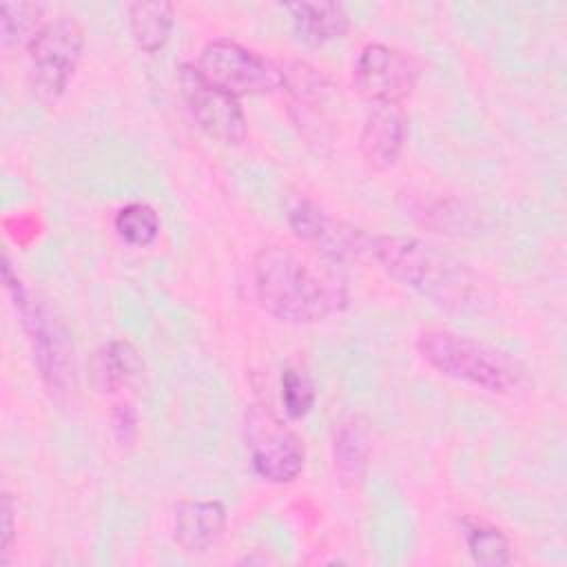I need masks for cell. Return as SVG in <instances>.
Here are the masks:
<instances>
[{"mask_svg": "<svg viewBox=\"0 0 567 567\" xmlns=\"http://www.w3.org/2000/svg\"><path fill=\"white\" fill-rule=\"evenodd\" d=\"M255 295L279 321L306 326L343 310L348 295L332 268H317L292 248L266 246L252 261Z\"/></svg>", "mask_w": 567, "mask_h": 567, "instance_id": "cell-1", "label": "cell"}, {"mask_svg": "<svg viewBox=\"0 0 567 567\" xmlns=\"http://www.w3.org/2000/svg\"><path fill=\"white\" fill-rule=\"evenodd\" d=\"M370 255L392 279L443 308L461 310L472 306L478 297L476 281L463 264L414 237H372Z\"/></svg>", "mask_w": 567, "mask_h": 567, "instance_id": "cell-2", "label": "cell"}, {"mask_svg": "<svg viewBox=\"0 0 567 567\" xmlns=\"http://www.w3.org/2000/svg\"><path fill=\"white\" fill-rule=\"evenodd\" d=\"M416 346L434 370L472 388L503 394L520 381V370L507 354L452 330L430 328L419 334Z\"/></svg>", "mask_w": 567, "mask_h": 567, "instance_id": "cell-3", "label": "cell"}, {"mask_svg": "<svg viewBox=\"0 0 567 567\" xmlns=\"http://www.w3.org/2000/svg\"><path fill=\"white\" fill-rule=\"evenodd\" d=\"M2 279H4L7 292L13 299V306L22 317V326L29 334L35 363L40 368V374L49 392L55 396L69 394L75 388V377H73L71 348L64 330L51 317L49 308L38 299H33L31 292L22 286L18 275L11 270L9 259H4Z\"/></svg>", "mask_w": 567, "mask_h": 567, "instance_id": "cell-4", "label": "cell"}, {"mask_svg": "<svg viewBox=\"0 0 567 567\" xmlns=\"http://www.w3.org/2000/svg\"><path fill=\"white\" fill-rule=\"evenodd\" d=\"M84 47V31L71 16H58L42 24L29 44L31 60V91L44 102L53 104L66 91Z\"/></svg>", "mask_w": 567, "mask_h": 567, "instance_id": "cell-5", "label": "cell"}, {"mask_svg": "<svg viewBox=\"0 0 567 567\" xmlns=\"http://www.w3.org/2000/svg\"><path fill=\"white\" fill-rule=\"evenodd\" d=\"M195 66L210 84L233 97L266 95L284 86V73L275 62L226 38L204 44Z\"/></svg>", "mask_w": 567, "mask_h": 567, "instance_id": "cell-6", "label": "cell"}, {"mask_svg": "<svg viewBox=\"0 0 567 567\" xmlns=\"http://www.w3.org/2000/svg\"><path fill=\"white\" fill-rule=\"evenodd\" d=\"M244 436L252 470L270 483H290L303 470L301 439L268 408L250 405L244 416Z\"/></svg>", "mask_w": 567, "mask_h": 567, "instance_id": "cell-7", "label": "cell"}, {"mask_svg": "<svg viewBox=\"0 0 567 567\" xmlns=\"http://www.w3.org/2000/svg\"><path fill=\"white\" fill-rule=\"evenodd\" d=\"M177 84L193 120L208 137L226 146H235L246 137L248 124L239 100L210 84L195 64L179 66Z\"/></svg>", "mask_w": 567, "mask_h": 567, "instance_id": "cell-8", "label": "cell"}, {"mask_svg": "<svg viewBox=\"0 0 567 567\" xmlns=\"http://www.w3.org/2000/svg\"><path fill=\"white\" fill-rule=\"evenodd\" d=\"M354 82L370 104H401L419 82V64L401 49L372 42L357 58Z\"/></svg>", "mask_w": 567, "mask_h": 567, "instance_id": "cell-9", "label": "cell"}, {"mask_svg": "<svg viewBox=\"0 0 567 567\" xmlns=\"http://www.w3.org/2000/svg\"><path fill=\"white\" fill-rule=\"evenodd\" d=\"M408 133V120L401 104H372L359 135V148L365 164L374 171H388L401 155Z\"/></svg>", "mask_w": 567, "mask_h": 567, "instance_id": "cell-10", "label": "cell"}, {"mask_svg": "<svg viewBox=\"0 0 567 567\" xmlns=\"http://www.w3.org/2000/svg\"><path fill=\"white\" fill-rule=\"evenodd\" d=\"M226 507L219 501H182L173 514L175 543L188 554L206 551L224 532Z\"/></svg>", "mask_w": 567, "mask_h": 567, "instance_id": "cell-11", "label": "cell"}, {"mask_svg": "<svg viewBox=\"0 0 567 567\" xmlns=\"http://www.w3.org/2000/svg\"><path fill=\"white\" fill-rule=\"evenodd\" d=\"M372 456V434L363 419L348 416L339 421L332 439V461L339 483L357 487L368 472Z\"/></svg>", "mask_w": 567, "mask_h": 567, "instance_id": "cell-12", "label": "cell"}, {"mask_svg": "<svg viewBox=\"0 0 567 567\" xmlns=\"http://www.w3.org/2000/svg\"><path fill=\"white\" fill-rule=\"evenodd\" d=\"M142 370L140 352L124 339L100 346L89 361V377L100 394H113L128 385Z\"/></svg>", "mask_w": 567, "mask_h": 567, "instance_id": "cell-13", "label": "cell"}, {"mask_svg": "<svg viewBox=\"0 0 567 567\" xmlns=\"http://www.w3.org/2000/svg\"><path fill=\"white\" fill-rule=\"evenodd\" d=\"M286 9L292 16L297 38L310 47L339 40L350 27L348 11L339 2H292Z\"/></svg>", "mask_w": 567, "mask_h": 567, "instance_id": "cell-14", "label": "cell"}, {"mask_svg": "<svg viewBox=\"0 0 567 567\" xmlns=\"http://www.w3.org/2000/svg\"><path fill=\"white\" fill-rule=\"evenodd\" d=\"M173 4L164 0L128 4V24L133 40L146 53H155L166 44L173 29Z\"/></svg>", "mask_w": 567, "mask_h": 567, "instance_id": "cell-15", "label": "cell"}, {"mask_svg": "<svg viewBox=\"0 0 567 567\" xmlns=\"http://www.w3.org/2000/svg\"><path fill=\"white\" fill-rule=\"evenodd\" d=\"M42 4L35 2H4L0 13V40L9 47L31 44L42 29Z\"/></svg>", "mask_w": 567, "mask_h": 567, "instance_id": "cell-16", "label": "cell"}, {"mask_svg": "<svg viewBox=\"0 0 567 567\" xmlns=\"http://www.w3.org/2000/svg\"><path fill=\"white\" fill-rule=\"evenodd\" d=\"M465 543L472 560L483 567H501L512 560L509 543L503 536L501 529L485 525V523H472L465 529Z\"/></svg>", "mask_w": 567, "mask_h": 567, "instance_id": "cell-17", "label": "cell"}, {"mask_svg": "<svg viewBox=\"0 0 567 567\" xmlns=\"http://www.w3.org/2000/svg\"><path fill=\"white\" fill-rule=\"evenodd\" d=\"M115 230L131 246H148L159 235V217L148 204L133 202L117 210Z\"/></svg>", "mask_w": 567, "mask_h": 567, "instance_id": "cell-18", "label": "cell"}, {"mask_svg": "<svg viewBox=\"0 0 567 567\" xmlns=\"http://www.w3.org/2000/svg\"><path fill=\"white\" fill-rule=\"evenodd\" d=\"M281 403L290 419L306 416L315 405V385L310 377L297 368L281 372Z\"/></svg>", "mask_w": 567, "mask_h": 567, "instance_id": "cell-19", "label": "cell"}, {"mask_svg": "<svg viewBox=\"0 0 567 567\" xmlns=\"http://www.w3.org/2000/svg\"><path fill=\"white\" fill-rule=\"evenodd\" d=\"M111 423H113V434L117 439L120 445H131L135 434H137V412L131 403H117L113 414H111Z\"/></svg>", "mask_w": 567, "mask_h": 567, "instance_id": "cell-20", "label": "cell"}, {"mask_svg": "<svg viewBox=\"0 0 567 567\" xmlns=\"http://www.w3.org/2000/svg\"><path fill=\"white\" fill-rule=\"evenodd\" d=\"M16 536V503L9 492L2 494V565H7Z\"/></svg>", "mask_w": 567, "mask_h": 567, "instance_id": "cell-21", "label": "cell"}]
</instances>
